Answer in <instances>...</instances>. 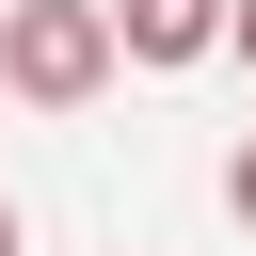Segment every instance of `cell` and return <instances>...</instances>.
<instances>
[{
	"label": "cell",
	"instance_id": "cell-1",
	"mask_svg": "<svg viewBox=\"0 0 256 256\" xmlns=\"http://www.w3.org/2000/svg\"><path fill=\"white\" fill-rule=\"evenodd\" d=\"M0 96H16V112L112 96V16H96V0H0Z\"/></svg>",
	"mask_w": 256,
	"mask_h": 256
},
{
	"label": "cell",
	"instance_id": "cell-5",
	"mask_svg": "<svg viewBox=\"0 0 256 256\" xmlns=\"http://www.w3.org/2000/svg\"><path fill=\"white\" fill-rule=\"evenodd\" d=\"M0 256H16V192H0Z\"/></svg>",
	"mask_w": 256,
	"mask_h": 256
},
{
	"label": "cell",
	"instance_id": "cell-3",
	"mask_svg": "<svg viewBox=\"0 0 256 256\" xmlns=\"http://www.w3.org/2000/svg\"><path fill=\"white\" fill-rule=\"evenodd\" d=\"M224 208H240V224H256V128H240V144H224Z\"/></svg>",
	"mask_w": 256,
	"mask_h": 256
},
{
	"label": "cell",
	"instance_id": "cell-4",
	"mask_svg": "<svg viewBox=\"0 0 256 256\" xmlns=\"http://www.w3.org/2000/svg\"><path fill=\"white\" fill-rule=\"evenodd\" d=\"M224 48H240V64H256V0H224Z\"/></svg>",
	"mask_w": 256,
	"mask_h": 256
},
{
	"label": "cell",
	"instance_id": "cell-2",
	"mask_svg": "<svg viewBox=\"0 0 256 256\" xmlns=\"http://www.w3.org/2000/svg\"><path fill=\"white\" fill-rule=\"evenodd\" d=\"M112 16V64H208L224 48V0H96Z\"/></svg>",
	"mask_w": 256,
	"mask_h": 256
},
{
	"label": "cell",
	"instance_id": "cell-6",
	"mask_svg": "<svg viewBox=\"0 0 256 256\" xmlns=\"http://www.w3.org/2000/svg\"><path fill=\"white\" fill-rule=\"evenodd\" d=\"M0 112H16V96H0Z\"/></svg>",
	"mask_w": 256,
	"mask_h": 256
}]
</instances>
